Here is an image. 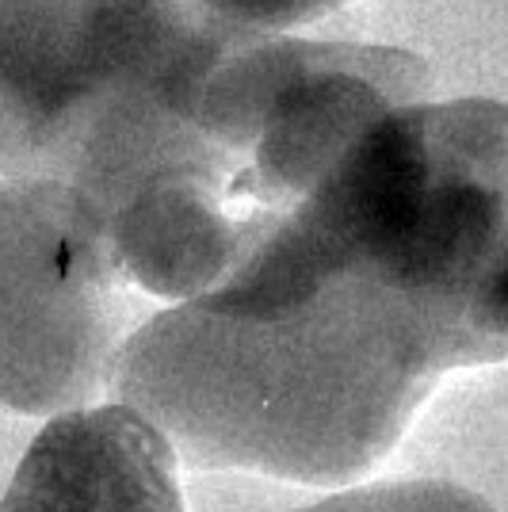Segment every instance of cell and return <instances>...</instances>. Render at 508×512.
Instances as JSON below:
<instances>
[{"label":"cell","mask_w":508,"mask_h":512,"mask_svg":"<svg viewBox=\"0 0 508 512\" xmlns=\"http://www.w3.org/2000/svg\"><path fill=\"white\" fill-rule=\"evenodd\" d=\"M130 283L104 214L62 180L0 184V406L81 409L111 379Z\"/></svg>","instance_id":"3957f363"},{"label":"cell","mask_w":508,"mask_h":512,"mask_svg":"<svg viewBox=\"0 0 508 512\" xmlns=\"http://www.w3.org/2000/svg\"><path fill=\"white\" fill-rule=\"evenodd\" d=\"M295 512H497L482 493L455 486V482H379L360 490L333 493L310 509Z\"/></svg>","instance_id":"5b68a950"},{"label":"cell","mask_w":508,"mask_h":512,"mask_svg":"<svg viewBox=\"0 0 508 512\" xmlns=\"http://www.w3.org/2000/svg\"><path fill=\"white\" fill-rule=\"evenodd\" d=\"M207 16L241 27V31H291L298 23H314L348 0H191Z\"/></svg>","instance_id":"8992f818"},{"label":"cell","mask_w":508,"mask_h":512,"mask_svg":"<svg viewBox=\"0 0 508 512\" xmlns=\"http://www.w3.org/2000/svg\"><path fill=\"white\" fill-rule=\"evenodd\" d=\"M501 363L459 302L295 211L222 287L146 321L107 386L199 467L337 486L440 375Z\"/></svg>","instance_id":"6da1fadb"},{"label":"cell","mask_w":508,"mask_h":512,"mask_svg":"<svg viewBox=\"0 0 508 512\" xmlns=\"http://www.w3.org/2000/svg\"><path fill=\"white\" fill-rule=\"evenodd\" d=\"M0 512H188L176 448L138 406L54 417L16 467Z\"/></svg>","instance_id":"277c9868"},{"label":"cell","mask_w":508,"mask_h":512,"mask_svg":"<svg viewBox=\"0 0 508 512\" xmlns=\"http://www.w3.org/2000/svg\"><path fill=\"white\" fill-rule=\"evenodd\" d=\"M245 35L191 0H0V172L73 184L107 222L176 161Z\"/></svg>","instance_id":"7a4b0ae2"}]
</instances>
